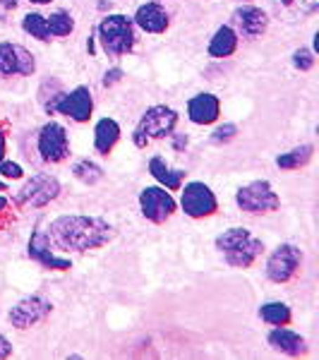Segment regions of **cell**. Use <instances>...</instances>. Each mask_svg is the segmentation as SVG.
<instances>
[{
    "label": "cell",
    "instance_id": "obj_1",
    "mask_svg": "<svg viewBox=\"0 0 319 360\" xmlns=\"http://www.w3.org/2000/svg\"><path fill=\"white\" fill-rule=\"evenodd\" d=\"M48 240L60 250H94L113 238V226L96 217H60L51 224Z\"/></svg>",
    "mask_w": 319,
    "mask_h": 360
},
{
    "label": "cell",
    "instance_id": "obj_2",
    "mask_svg": "<svg viewBox=\"0 0 319 360\" xmlns=\"http://www.w3.org/2000/svg\"><path fill=\"white\" fill-rule=\"evenodd\" d=\"M216 248L226 255V262L230 266H250L254 259L262 255V240H257L250 231L245 229H228L216 238Z\"/></svg>",
    "mask_w": 319,
    "mask_h": 360
},
{
    "label": "cell",
    "instance_id": "obj_3",
    "mask_svg": "<svg viewBox=\"0 0 319 360\" xmlns=\"http://www.w3.org/2000/svg\"><path fill=\"white\" fill-rule=\"evenodd\" d=\"M98 39L106 53L123 56L132 51L135 46V32H132V22L125 15H108L98 25Z\"/></svg>",
    "mask_w": 319,
    "mask_h": 360
},
{
    "label": "cell",
    "instance_id": "obj_4",
    "mask_svg": "<svg viewBox=\"0 0 319 360\" xmlns=\"http://www.w3.org/2000/svg\"><path fill=\"white\" fill-rule=\"evenodd\" d=\"M178 123V115L168 106H152L142 115L137 130H135V144L137 147H147L149 139H161L171 135L173 127Z\"/></svg>",
    "mask_w": 319,
    "mask_h": 360
},
{
    "label": "cell",
    "instance_id": "obj_5",
    "mask_svg": "<svg viewBox=\"0 0 319 360\" xmlns=\"http://www.w3.org/2000/svg\"><path fill=\"white\" fill-rule=\"evenodd\" d=\"M235 202H237V207L247 214H269V212H276L278 205H281L278 195L274 193V188H271L266 180H254V183L240 188L235 195Z\"/></svg>",
    "mask_w": 319,
    "mask_h": 360
},
{
    "label": "cell",
    "instance_id": "obj_6",
    "mask_svg": "<svg viewBox=\"0 0 319 360\" xmlns=\"http://www.w3.org/2000/svg\"><path fill=\"white\" fill-rule=\"evenodd\" d=\"M303 262V252L300 248L291 245V243H283L271 252L269 262H266V276L274 283H286L295 276V271L300 269Z\"/></svg>",
    "mask_w": 319,
    "mask_h": 360
},
{
    "label": "cell",
    "instance_id": "obj_7",
    "mask_svg": "<svg viewBox=\"0 0 319 360\" xmlns=\"http://www.w3.org/2000/svg\"><path fill=\"white\" fill-rule=\"evenodd\" d=\"M60 193V185L53 176H46V173H37L25 188L17 193V205L27 207H46L51 200H56Z\"/></svg>",
    "mask_w": 319,
    "mask_h": 360
},
{
    "label": "cell",
    "instance_id": "obj_8",
    "mask_svg": "<svg viewBox=\"0 0 319 360\" xmlns=\"http://www.w3.org/2000/svg\"><path fill=\"white\" fill-rule=\"evenodd\" d=\"M39 154L44 161L58 164L70 154V142L67 132L60 123H46L39 132Z\"/></svg>",
    "mask_w": 319,
    "mask_h": 360
},
{
    "label": "cell",
    "instance_id": "obj_9",
    "mask_svg": "<svg viewBox=\"0 0 319 360\" xmlns=\"http://www.w3.org/2000/svg\"><path fill=\"white\" fill-rule=\"evenodd\" d=\"M51 310H53L51 300L41 298V295H32V298L20 300V303L10 310V322H13V327L17 329H29L37 322L48 317Z\"/></svg>",
    "mask_w": 319,
    "mask_h": 360
},
{
    "label": "cell",
    "instance_id": "obj_10",
    "mask_svg": "<svg viewBox=\"0 0 319 360\" xmlns=\"http://www.w3.org/2000/svg\"><path fill=\"white\" fill-rule=\"evenodd\" d=\"M139 207H142L144 219L154 224H164L176 212V200L164 188H144L139 195Z\"/></svg>",
    "mask_w": 319,
    "mask_h": 360
},
{
    "label": "cell",
    "instance_id": "obj_11",
    "mask_svg": "<svg viewBox=\"0 0 319 360\" xmlns=\"http://www.w3.org/2000/svg\"><path fill=\"white\" fill-rule=\"evenodd\" d=\"M37 63L25 46L20 44H0V77H13V75H32Z\"/></svg>",
    "mask_w": 319,
    "mask_h": 360
},
{
    "label": "cell",
    "instance_id": "obj_12",
    "mask_svg": "<svg viewBox=\"0 0 319 360\" xmlns=\"http://www.w3.org/2000/svg\"><path fill=\"white\" fill-rule=\"evenodd\" d=\"M183 209L193 219L211 217L216 212V197L204 183H188L183 190Z\"/></svg>",
    "mask_w": 319,
    "mask_h": 360
},
{
    "label": "cell",
    "instance_id": "obj_13",
    "mask_svg": "<svg viewBox=\"0 0 319 360\" xmlns=\"http://www.w3.org/2000/svg\"><path fill=\"white\" fill-rule=\"evenodd\" d=\"M91 108H94V101H91V91L86 86H77L74 91L60 96L56 103H51V111H60L67 118L77 120V123H84L89 120Z\"/></svg>",
    "mask_w": 319,
    "mask_h": 360
},
{
    "label": "cell",
    "instance_id": "obj_14",
    "mask_svg": "<svg viewBox=\"0 0 319 360\" xmlns=\"http://www.w3.org/2000/svg\"><path fill=\"white\" fill-rule=\"evenodd\" d=\"M233 20H235V27L240 29V34H242V37H247V39L262 37V34L266 32V27H269V17H266L264 10L252 8V5L237 8Z\"/></svg>",
    "mask_w": 319,
    "mask_h": 360
},
{
    "label": "cell",
    "instance_id": "obj_15",
    "mask_svg": "<svg viewBox=\"0 0 319 360\" xmlns=\"http://www.w3.org/2000/svg\"><path fill=\"white\" fill-rule=\"evenodd\" d=\"M219 111H221V103H219V98L214 94H197L188 103V115L197 125L214 123L219 118Z\"/></svg>",
    "mask_w": 319,
    "mask_h": 360
},
{
    "label": "cell",
    "instance_id": "obj_16",
    "mask_svg": "<svg viewBox=\"0 0 319 360\" xmlns=\"http://www.w3.org/2000/svg\"><path fill=\"white\" fill-rule=\"evenodd\" d=\"M29 257H34L37 262H41L44 266L48 269H70V259H63V257H56L48 248V236L37 231L29 240Z\"/></svg>",
    "mask_w": 319,
    "mask_h": 360
},
{
    "label": "cell",
    "instance_id": "obj_17",
    "mask_svg": "<svg viewBox=\"0 0 319 360\" xmlns=\"http://www.w3.org/2000/svg\"><path fill=\"white\" fill-rule=\"evenodd\" d=\"M135 22H137V27L144 29V32L161 34V32H166V27H168V13L161 8V5L147 3V5H142V8L137 10Z\"/></svg>",
    "mask_w": 319,
    "mask_h": 360
},
{
    "label": "cell",
    "instance_id": "obj_18",
    "mask_svg": "<svg viewBox=\"0 0 319 360\" xmlns=\"http://www.w3.org/2000/svg\"><path fill=\"white\" fill-rule=\"evenodd\" d=\"M269 344L274 346L276 351L288 353V356H300V353H305V339L291 332V329H286V324L276 327L274 332L269 334Z\"/></svg>",
    "mask_w": 319,
    "mask_h": 360
},
{
    "label": "cell",
    "instance_id": "obj_19",
    "mask_svg": "<svg viewBox=\"0 0 319 360\" xmlns=\"http://www.w3.org/2000/svg\"><path fill=\"white\" fill-rule=\"evenodd\" d=\"M237 49V34L230 27H219L209 44V56L214 58H228Z\"/></svg>",
    "mask_w": 319,
    "mask_h": 360
},
{
    "label": "cell",
    "instance_id": "obj_20",
    "mask_svg": "<svg viewBox=\"0 0 319 360\" xmlns=\"http://www.w3.org/2000/svg\"><path fill=\"white\" fill-rule=\"evenodd\" d=\"M118 137H120V127H118V123H115V120L103 118V120H98V123H96L94 144H96V149L101 154L111 152V149L115 147V142H118Z\"/></svg>",
    "mask_w": 319,
    "mask_h": 360
},
{
    "label": "cell",
    "instance_id": "obj_21",
    "mask_svg": "<svg viewBox=\"0 0 319 360\" xmlns=\"http://www.w3.org/2000/svg\"><path fill=\"white\" fill-rule=\"evenodd\" d=\"M149 171H152V176L159 180L161 185H166L168 190H178L183 185L185 173L176 171V168H168V164L161 156H154V159L149 161Z\"/></svg>",
    "mask_w": 319,
    "mask_h": 360
},
{
    "label": "cell",
    "instance_id": "obj_22",
    "mask_svg": "<svg viewBox=\"0 0 319 360\" xmlns=\"http://www.w3.org/2000/svg\"><path fill=\"white\" fill-rule=\"evenodd\" d=\"M310 159H312V144H303V147L293 149V152L281 154L276 159V164H278V168H288V171H293V168L305 166Z\"/></svg>",
    "mask_w": 319,
    "mask_h": 360
},
{
    "label": "cell",
    "instance_id": "obj_23",
    "mask_svg": "<svg viewBox=\"0 0 319 360\" xmlns=\"http://www.w3.org/2000/svg\"><path fill=\"white\" fill-rule=\"evenodd\" d=\"M22 27H25L27 34H32L34 39H39V41H48L51 39L48 22H46V17L39 13H29L25 17V22H22Z\"/></svg>",
    "mask_w": 319,
    "mask_h": 360
},
{
    "label": "cell",
    "instance_id": "obj_24",
    "mask_svg": "<svg viewBox=\"0 0 319 360\" xmlns=\"http://www.w3.org/2000/svg\"><path fill=\"white\" fill-rule=\"evenodd\" d=\"M259 315H262L264 322L276 324V327H283V324L291 322V310H288L283 303H266V305H262Z\"/></svg>",
    "mask_w": 319,
    "mask_h": 360
},
{
    "label": "cell",
    "instance_id": "obj_25",
    "mask_svg": "<svg viewBox=\"0 0 319 360\" xmlns=\"http://www.w3.org/2000/svg\"><path fill=\"white\" fill-rule=\"evenodd\" d=\"M46 22H48L51 37H67V34L74 29L72 17H70L67 13H53L51 17H46Z\"/></svg>",
    "mask_w": 319,
    "mask_h": 360
},
{
    "label": "cell",
    "instance_id": "obj_26",
    "mask_svg": "<svg viewBox=\"0 0 319 360\" xmlns=\"http://www.w3.org/2000/svg\"><path fill=\"white\" fill-rule=\"evenodd\" d=\"M74 176L86 185H94L101 180L103 173H101V168H98L96 164H91V161H79V164L74 166Z\"/></svg>",
    "mask_w": 319,
    "mask_h": 360
},
{
    "label": "cell",
    "instance_id": "obj_27",
    "mask_svg": "<svg viewBox=\"0 0 319 360\" xmlns=\"http://www.w3.org/2000/svg\"><path fill=\"white\" fill-rule=\"evenodd\" d=\"M293 63H295V68H300V70H310L315 65V56H312V51L300 49L293 53Z\"/></svg>",
    "mask_w": 319,
    "mask_h": 360
},
{
    "label": "cell",
    "instance_id": "obj_28",
    "mask_svg": "<svg viewBox=\"0 0 319 360\" xmlns=\"http://www.w3.org/2000/svg\"><path fill=\"white\" fill-rule=\"evenodd\" d=\"M0 173H3L5 178H22L25 173H22V166L20 164H13V161H0Z\"/></svg>",
    "mask_w": 319,
    "mask_h": 360
},
{
    "label": "cell",
    "instance_id": "obj_29",
    "mask_svg": "<svg viewBox=\"0 0 319 360\" xmlns=\"http://www.w3.org/2000/svg\"><path fill=\"white\" fill-rule=\"evenodd\" d=\"M237 132V127L235 125H223V127H219L216 132H214V142H228L230 137H233Z\"/></svg>",
    "mask_w": 319,
    "mask_h": 360
},
{
    "label": "cell",
    "instance_id": "obj_30",
    "mask_svg": "<svg viewBox=\"0 0 319 360\" xmlns=\"http://www.w3.org/2000/svg\"><path fill=\"white\" fill-rule=\"evenodd\" d=\"M295 5H298L303 13H315L317 10V5H319V0H295Z\"/></svg>",
    "mask_w": 319,
    "mask_h": 360
},
{
    "label": "cell",
    "instance_id": "obj_31",
    "mask_svg": "<svg viewBox=\"0 0 319 360\" xmlns=\"http://www.w3.org/2000/svg\"><path fill=\"white\" fill-rule=\"evenodd\" d=\"M10 353H13V344H10L3 334H0V358H8Z\"/></svg>",
    "mask_w": 319,
    "mask_h": 360
},
{
    "label": "cell",
    "instance_id": "obj_32",
    "mask_svg": "<svg viewBox=\"0 0 319 360\" xmlns=\"http://www.w3.org/2000/svg\"><path fill=\"white\" fill-rule=\"evenodd\" d=\"M120 75H123V72H120V70H111V72H106V77H103V84H113V82H118V79H120Z\"/></svg>",
    "mask_w": 319,
    "mask_h": 360
},
{
    "label": "cell",
    "instance_id": "obj_33",
    "mask_svg": "<svg viewBox=\"0 0 319 360\" xmlns=\"http://www.w3.org/2000/svg\"><path fill=\"white\" fill-rule=\"evenodd\" d=\"M3 154H5V137L0 135V161H3Z\"/></svg>",
    "mask_w": 319,
    "mask_h": 360
},
{
    "label": "cell",
    "instance_id": "obj_34",
    "mask_svg": "<svg viewBox=\"0 0 319 360\" xmlns=\"http://www.w3.org/2000/svg\"><path fill=\"white\" fill-rule=\"evenodd\" d=\"M0 3H3L5 8H15V3H17V0H0Z\"/></svg>",
    "mask_w": 319,
    "mask_h": 360
},
{
    "label": "cell",
    "instance_id": "obj_35",
    "mask_svg": "<svg viewBox=\"0 0 319 360\" xmlns=\"http://www.w3.org/2000/svg\"><path fill=\"white\" fill-rule=\"evenodd\" d=\"M29 3H37V5H46V3H51V0H29Z\"/></svg>",
    "mask_w": 319,
    "mask_h": 360
},
{
    "label": "cell",
    "instance_id": "obj_36",
    "mask_svg": "<svg viewBox=\"0 0 319 360\" xmlns=\"http://www.w3.org/2000/svg\"><path fill=\"white\" fill-rule=\"evenodd\" d=\"M5 205H8V200H5V197H0V209H5Z\"/></svg>",
    "mask_w": 319,
    "mask_h": 360
},
{
    "label": "cell",
    "instance_id": "obj_37",
    "mask_svg": "<svg viewBox=\"0 0 319 360\" xmlns=\"http://www.w3.org/2000/svg\"><path fill=\"white\" fill-rule=\"evenodd\" d=\"M5 188V183H0V190H3Z\"/></svg>",
    "mask_w": 319,
    "mask_h": 360
}]
</instances>
